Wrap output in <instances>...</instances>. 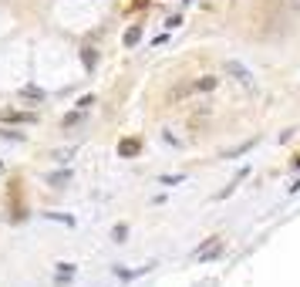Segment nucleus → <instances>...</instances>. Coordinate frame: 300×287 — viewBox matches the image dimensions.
<instances>
[{"label":"nucleus","instance_id":"f257e3e1","mask_svg":"<svg viewBox=\"0 0 300 287\" xmlns=\"http://www.w3.org/2000/svg\"><path fill=\"white\" fill-rule=\"evenodd\" d=\"M226 74H233L240 85H250L253 81V71L246 65H240V61H226Z\"/></svg>","mask_w":300,"mask_h":287},{"label":"nucleus","instance_id":"f03ea898","mask_svg":"<svg viewBox=\"0 0 300 287\" xmlns=\"http://www.w3.org/2000/svg\"><path fill=\"white\" fill-rule=\"evenodd\" d=\"M0 118H4V122H34L31 112H4Z\"/></svg>","mask_w":300,"mask_h":287},{"label":"nucleus","instance_id":"7ed1b4c3","mask_svg":"<svg viewBox=\"0 0 300 287\" xmlns=\"http://www.w3.org/2000/svg\"><path fill=\"white\" fill-rule=\"evenodd\" d=\"M216 81H219V78H212V74H206V78H199V81H196L192 88H196V91H212V88H216Z\"/></svg>","mask_w":300,"mask_h":287},{"label":"nucleus","instance_id":"20e7f679","mask_svg":"<svg viewBox=\"0 0 300 287\" xmlns=\"http://www.w3.org/2000/svg\"><path fill=\"white\" fill-rule=\"evenodd\" d=\"M118 152H122V156H135V152H138V139H122Z\"/></svg>","mask_w":300,"mask_h":287},{"label":"nucleus","instance_id":"39448f33","mask_svg":"<svg viewBox=\"0 0 300 287\" xmlns=\"http://www.w3.org/2000/svg\"><path fill=\"white\" fill-rule=\"evenodd\" d=\"M20 98H31V101H41V98H44V91H41V88H34V85H27V88H20Z\"/></svg>","mask_w":300,"mask_h":287},{"label":"nucleus","instance_id":"423d86ee","mask_svg":"<svg viewBox=\"0 0 300 287\" xmlns=\"http://www.w3.org/2000/svg\"><path fill=\"white\" fill-rule=\"evenodd\" d=\"M138 37H142V27H128V31H125V48H135Z\"/></svg>","mask_w":300,"mask_h":287},{"label":"nucleus","instance_id":"0eeeda50","mask_svg":"<svg viewBox=\"0 0 300 287\" xmlns=\"http://www.w3.org/2000/svg\"><path fill=\"white\" fill-rule=\"evenodd\" d=\"M84 118V108H74V112H68L65 115V125H78Z\"/></svg>","mask_w":300,"mask_h":287},{"label":"nucleus","instance_id":"6e6552de","mask_svg":"<svg viewBox=\"0 0 300 287\" xmlns=\"http://www.w3.org/2000/svg\"><path fill=\"white\" fill-rule=\"evenodd\" d=\"M71 156H74V149H57V152H54L51 159H54V162H68Z\"/></svg>","mask_w":300,"mask_h":287},{"label":"nucleus","instance_id":"1a4fd4ad","mask_svg":"<svg viewBox=\"0 0 300 287\" xmlns=\"http://www.w3.org/2000/svg\"><path fill=\"white\" fill-rule=\"evenodd\" d=\"M81 57H84V68H95V65H98V57H95V51H91V48H84Z\"/></svg>","mask_w":300,"mask_h":287},{"label":"nucleus","instance_id":"9d476101","mask_svg":"<svg viewBox=\"0 0 300 287\" xmlns=\"http://www.w3.org/2000/svg\"><path fill=\"white\" fill-rule=\"evenodd\" d=\"M125 237H128V230H125V227H115V240H118V243H122Z\"/></svg>","mask_w":300,"mask_h":287},{"label":"nucleus","instance_id":"9b49d317","mask_svg":"<svg viewBox=\"0 0 300 287\" xmlns=\"http://www.w3.org/2000/svg\"><path fill=\"white\" fill-rule=\"evenodd\" d=\"M293 166H300V156H297V159H293Z\"/></svg>","mask_w":300,"mask_h":287},{"label":"nucleus","instance_id":"f8f14e48","mask_svg":"<svg viewBox=\"0 0 300 287\" xmlns=\"http://www.w3.org/2000/svg\"><path fill=\"white\" fill-rule=\"evenodd\" d=\"M0 169H4V162H0Z\"/></svg>","mask_w":300,"mask_h":287}]
</instances>
